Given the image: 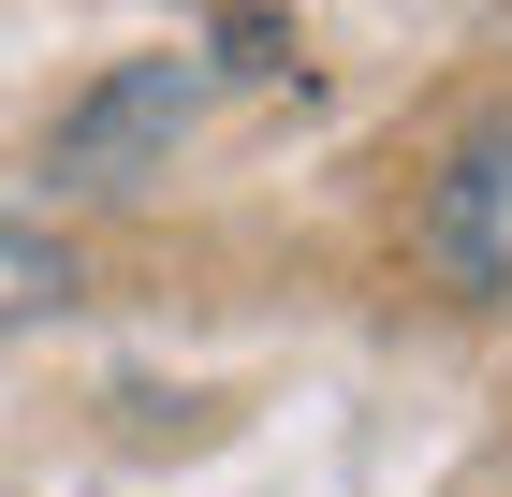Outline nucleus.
<instances>
[{"instance_id":"obj_1","label":"nucleus","mask_w":512,"mask_h":497,"mask_svg":"<svg viewBox=\"0 0 512 497\" xmlns=\"http://www.w3.org/2000/svg\"><path fill=\"white\" fill-rule=\"evenodd\" d=\"M205 117V59L191 44H147V59H103V74L59 103V132H44V176L59 191H147V176H176V132Z\"/></svg>"},{"instance_id":"obj_2","label":"nucleus","mask_w":512,"mask_h":497,"mask_svg":"<svg viewBox=\"0 0 512 497\" xmlns=\"http://www.w3.org/2000/svg\"><path fill=\"white\" fill-rule=\"evenodd\" d=\"M425 264L454 278V307H498L512 293V117H483L469 147L439 161V191H425Z\"/></svg>"},{"instance_id":"obj_3","label":"nucleus","mask_w":512,"mask_h":497,"mask_svg":"<svg viewBox=\"0 0 512 497\" xmlns=\"http://www.w3.org/2000/svg\"><path fill=\"white\" fill-rule=\"evenodd\" d=\"M74 293H88L74 234H44V220H0V337H30V322H59Z\"/></svg>"},{"instance_id":"obj_4","label":"nucleus","mask_w":512,"mask_h":497,"mask_svg":"<svg viewBox=\"0 0 512 497\" xmlns=\"http://www.w3.org/2000/svg\"><path fill=\"white\" fill-rule=\"evenodd\" d=\"M191 59H205V74H293L308 44L278 30V15H205V30H191Z\"/></svg>"}]
</instances>
